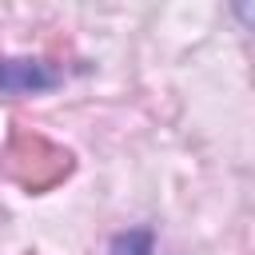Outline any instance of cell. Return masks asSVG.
Wrapping results in <instances>:
<instances>
[{
    "mask_svg": "<svg viewBox=\"0 0 255 255\" xmlns=\"http://www.w3.org/2000/svg\"><path fill=\"white\" fill-rule=\"evenodd\" d=\"M68 171H72V155L32 128H12L8 143L0 147V175L20 183L24 191H48Z\"/></svg>",
    "mask_w": 255,
    "mask_h": 255,
    "instance_id": "cell-1",
    "label": "cell"
},
{
    "mask_svg": "<svg viewBox=\"0 0 255 255\" xmlns=\"http://www.w3.org/2000/svg\"><path fill=\"white\" fill-rule=\"evenodd\" d=\"M56 76L44 72L40 64H28V60H4L0 64V88L4 92H32V88H52Z\"/></svg>",
    "mask_w": 255,
    "mask_h": 255,
    "instance_id": "cell-2",
    "label": "cell"
}]
</instances>
